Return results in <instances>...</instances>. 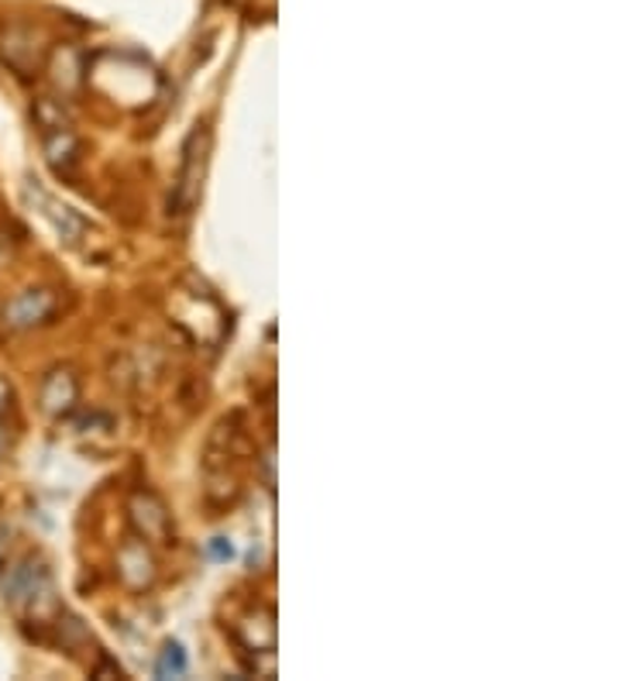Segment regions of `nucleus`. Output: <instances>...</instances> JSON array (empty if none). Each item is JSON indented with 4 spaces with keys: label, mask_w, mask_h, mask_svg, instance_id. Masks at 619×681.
Here are the masks:
<instances>
[{
    "label": "nucleus",
    "mask_w": 619,
    "mask_h": 681,
    "mask_svg": "<svg viewBox=\"0 0 619 681\" xmlns=\"http://www.w3.org/2000/svg\"><path fill=\"white\" fill-rule=\"evenodd\" d=\"M11 444H14V433H11V427L4 423V417H0V458L11 451Z\"/></svg>",
    "instance_id": "nucleus-19"
},
{
    "label": "nucleus",
    "mask_w": 619,
    "mask_h": 681,
    "mask_svg": "<svg viewBox=\"0 0 619 681\" xmlns=\"http://www.w3.org/2000/svg\"><path fill=\"white\" fill-rule=\"evenodd\" d=\"M4 599L14 612L35 616L39 624H45L49 616L59 612L52 572L39 554H24L21 562H14L4 572Z\"/></svg>",
    "instance_id": "nucleus-2"
},
{
    "label": "nucleus",
    "mask_w": 619,
    "mask_h": 681,
    "mask_svg": "<svg viewBox=\"0 0 619 681\" xmlns=\"http://www.w3.org/2000/svg\"><path fill=\"white\" fill-rule=\"evenodd\" d=\"M86 62H90V55L80 45H55V49H49L42 70L49 73V83L55 93H62V97H76V93L86 86Z\"/></svg>",
    "instance_id": "nucleus-7"
},
{
    "label": "nucleus",
    "mask_w": 619,
    "mask_h": 681,
    "mask_svg": "<svg viewBox=\"0 0 619 681\" xmlns=\"http://www.w3.org/2000/svg\"><path fill=\"white\" fill-rule=\"evenodd\" d=\"M93 678H124L120 664L111 658H101V668H93Z\"/></svg>",
    "instance_id": "nucleus-15"
},
{
    "label": "nucleus",
    "mask_w": 619,
    "mask_h": 681,
    "mask_svg": "<svg viewBox=\"0 0 619 681\" xmlns=\"http://www.w3.org/2000/svg\"><path fill=\"white\" fill-rule=\"evenodd\" d=\"M59 310V293L49 286H31L14 293L4 306H0V324L8 331H31L42 327L55 317Z\"/></svg>",
    "instance_id": "nucleus-4"
},
{
    "label": "nucleus",
    "mask_w": 619,
    "mask_h": 681,
    "mask_svg": "<svg viewBox=\"0 0 619 681\" xmlns=\"http://www.w3.org/2000/svg\"><path fill=\"white\" fill-rule=\"evenodd\" d=\"M76 402H80V379H76V371L66 368V365H55L45 371V379H42V389H39V407L45 417L52 420H62V417H70L76 410Z\"/></svg>",
    "instance_id": "nucleus-9"
},
{
    "label": "nucleus",
    "mask_w": 619,
    "mask_h": 681,
    "mask_svg": "<svg viewBox=\"0 0 619 681\" xmlns=\"http://www.w3.org/2000/svg\"><path fill=\"white\" fill-rule=\"evenodd\" d=\"M45 45H42V31L31 24H8L0 28V59L4 66L14 70L18 76H35L45 66Z\"/></svg>",
    "instance_id": "nucleus-5"
},
{
    "label": "nucleus",
    "mask_w": 619,
    "mask_h": 681,
    "mask_svg": "<svg viewBox=\"0 0 619 681\" xmlns=\"http://www.w3.org/2000/svg\"><path fill=\"white\" fill-rule=\"evenodd\" d=\"M42 151H45V163L55 172H70L80 163V138L73 132V124H62V128H45L42 132Z\"/></svg>",
    "instance_id": "nucleus-11"
},
{
    "label": "nucleus",
    "mask_w": 619,
    "mask_h": 681,
    "mask_svg": "<svg viewBox=\"0 0 619 681\" xmlns=\"http://www.w3.org/2000/svg\"><path fill=\"white\" fill-rule=\"evenodd\" d=\"M11 259H14V241H11L8 231H0V269H4Z\"/></svg>",
    "instance_id": "nucleus-18"
},
{
    "label": "nucleus",
    "mask_w": 619,
    "mask_h": 681,
    "mask_svg": "<svg viewBox=\"0 0 619 681\" xmlns=\"http://www.w3.org/2000/svg\"><path fill=\"white\" fill-rule=\"evenodd\" d=\"M231 554H234V547H231L224 537H213V541H210V557H217V562H228Z\"/></svg>",
    "instance_id": "nucleus-16"
},
{
    "label": "nucleus",
    "mask_w": 619,
    "mask_h": 681,
    "mask_svg": "<svg viewBox=\"0 0 619 681\" xmlns=\"http://www.w3.org/2000/svg\"><path fill=\"white\" fill-rule=\"evenodd\" d=\"M28 193H35V197H39L42 213L49 217L52 228H55V234H59L62 241H66V244H76V241L86 234V221H83V217H80L73 207H66V203H55L45 190H39V186H35V190H31V186H28Z\"/></svg>",
    "instance_id": "nucleus-12"
},
{
    "label": "nucleus",
    "mask_w": 619,
    "mask_h": 681,
    "mask_svg": "<svg viewBox=\"0 0 619 681\" xmlns=\"http://www.w3.org/2000/svg\"><path fill=\"white\" fill-rule=\"evenodd\" d=\"M207 163H210V132H207V124H197L182 145V163H179L176 190H172V213L186 217L197 207L203 193V179H207Z\"/></svg>",
    "instance_id": "nucleus-3"
},
{
    "label": "nucleus",
    "mask_w": 619,
    "mask_h": 681,
    "mask_svg": "<svg viewBox=\"0 0 619 681\" xmlns=\"http://www.w3.org/2000/svg\"><path fill=\"white\" fill-rule=\"evenodd\" d=\"M234 637L252 650V654H265L275 650V612L272 609H252L234 624Z\"/></svg>",
    "instance_id": "nucleus-10"
},
{
    "label": "nucleus",
    "mask_w": 619,
    "mask_h": 681,
    "mask_svg": "<svg viewBox=\"0 0 619 681\" xmlns=\"http://www.w3.org/2000/svg\"><path fill=\"white\" fill-rule=\"evenodd\" d=\"M11 402H14V389H11V383L4 376H0V417L11 410Z\"/></svg>",
    "instance_id": "nucleus-17"
},
{
    "label": "nucleus",
    "mask_w": 619,
    "mask_h": 681,
    "mask_svg": "<svg viewBox=\"0 0 619 681\" xmlns=\"http://www.w3.org/2000/svg\"><path fill=\"white\" fill-rule=\"evenodd\" d=\"M117 578L124 588H132V593H145V588L155 585V578H159V565H155V554H151L148 541L128 537L117 547Z\"/></svg>",
    "instance_id": "nucleus-8"
},
{
    "label": "nucleus",
    "mask_w": 619,
    "mask_h": 681,
    "mask_svg": "<svg viewBox=\"0 0 619 681\" xmlns=\"http://www.w3.org/2000/svg\"><path fill=\"white\" fill-rule=\"evenodd\" d=\"M35 121H39V128L45 132V128H62V124H70V117H66V111H62V104L59 101H39L35 104Z\"/></svg>",
    "instance_id": "nucleus-14"
},
{
    "label": "nucleus",
    "mask_w": 619,
    "mask_h": 681,
    "mask_svg": "<svg viewBox=\"0 0 619 681\" xmlns=\"http://www.w3.org/2000/svg\"><path fill=\"white\" fill-rule=\"evenodd\" d=\"M86 83L124 111L148 107L159 93V76L141 55L132 52H101L86 62Z\"/></svg>",
    "instance_id": "nucleus-1"
},
{
    "label": "nucleus",
    "mask_w": 619,
    "mask_h": 681,
    "mask_svg": "<svg viewBox=\"0 0 619 681\" xmlns=\"http://www.w3.org/2000/svg\"><path fill=\"white\" fill-rule=\"evenodd\" d=\"M155 674L159 678H182L186 674V650H182L179 640H169L162 647L159 661H155Z\"/></svg>",
    "instance_id": "nucleus-13"
},
{
    "label": "nucleus",
    "mask_w": 619,
    "mask_h": 681,
    "mask_svg": "<svg viewBox=\"0 0 619 681\" xmlns=\"http://www.w3.org/2000/svg\"><path fill=\"white\" fill-rule=\"evenodd\" d=\"M128 520L135 526V537H141L148 544H172V516L155 492H148V489L132 492Z\"/></svg>",
    "instance_id": "nucleus-6"
},
{
    "label": "nucleus",
    "mask_w": 619,
    "mask_h": 681,
    "mask_svg": "<svg viewBox=\"0 0 619 681\" xmlns=\"http://www.w3.org/2000/svg\"><path fill=\"white\" fill-rule=\"evenodd\" d=\"M8 547H11V526H8V523H0V568H4Z\"/></svg>",
    "instance_id": "nucleus-20"
}]
</instances>
